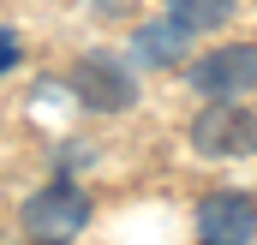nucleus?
<instances>
[{
  "mask_svg": "<svg viewBox=\"0 0 257 245\" xmlns=\"http://www.w3.org/2000/svg\"><path fill=\"white\" fill-rule=\"evenodd\" d=\"M18 227H24L30 245H72L84 227H90V191L72 185V180H48L42 191L24 197Z\"/></svg>",
  "mask_w": 257,
  "mask_h": 245,
  "instance_id": "obj_1",
  "label": "nucleus"
},
{
  "mask_svg": "<svg viewBox=\"0 0 257 245\" xmlns=\"http://www.w3.org/2000/svg\"><path fill=\"white\" fill-rule=\"evenodd\" d=\"M186 138H192L197 156H209V162L257 156V108L251 102H209V108H197Z\"/></svg>",
  "mask_w": 257,
  "mask_h": 245,
  "instance_id": "obj_2",
  "label": "nucleus"
},
{
  "mask_svg": "<svg viewBox=\"0 0 257 245\" xmlns=\"http://www.w3.org/2000/svg\"><path fill=\"white\" fill-rule=\"evenodd\" d=\"M192 90L209 102H251L257 96V42H221L209 54H197Z\"/></svg>",
  "mask_w": 257,
  "mask_h": 245,
  "instance_id": "obj_3",
  "label": "nucleus"
},
{
  "mask_svg": "<svg viewBox=\"0 0 257 245\" xmlns=\"http://www.w3.org/2000/svg\"><path fill=\"white\" fill-rule=\"evenodd\" d=\"M72 96L90 108V114H126L138 102V78H132V60H114V54H84L72 66Z\"/></svg>",
  "mask_w": 257,
  "mask_h": 245,
  "instance_id": "obj_4",
  "label": "nucleus"
},
{
  "mask_svg": "<svg viewBox=\"0 0 257 245\" xmlns=\"http://www.w3.org/2000/svg\"><path fill=\"white\" fill-rule=\"evenodd\" d=\"M197 245H251L257 239V197L251 191H209L197 197Z\"/></svg>",
  "mask_w": 257,
  "mask_h": 245,
  "instance_id": "obj_5",
  "label": "nucleus"
},
{
  "mask_svg": "<svg viewBox=\"0 0 257 245\" xmlns=\"http://www.w3.org/2000/svg\"><path fill=\"white\" fill-rule=\"evenodd\" d=\"M192 42H197V30H186L174 12H162V18H144V24L132 30L126 54H132L138 72H168V66L192 60Z\"/></svg>",
  "mask_w": 257,
  "mask_h": 245,
  "instance_id": "obj_6",
  "label": "nucleus"
},
{
  "mask_svg": "<svg viewBox=\"0 0 257 245\" xmlns=\"http://www.w3.org/2000/svg\"><path fill=\"white\" fill-rule=\"evenodd\" d=\"M162 12H174L186 30L197 36H215V30H227L233 24V12H239V0H168Z\"/></svg>",
  "mask_w": 257,
  "mask_h": 245,
  "instance_id": "obj_7",
  "label": "nucleus"
},
{
  "mask_svg": "<svg viewBox=\"0 0 257 245\" xmlns=\"http://www.w3.org/2000/svg\"><path fill=\"white\" fill-rule=\"evenodd\" d=\"M84 12H96V18H120V12H132V0H84Z\"/></svg>",
  "mask_w": 257,
  "mask_h": 245,
  "instance_id": "obj_8",
  "label": "nucleus"
},
{
  "mask_svg": "<svg viewBox=\"0 0 257 245\" xmlns=\"http://www.w3.org/2000/svg\"><path fill=\"white\" fill-rule=\"evenodd\" d=\"M18 54H24V48H18V36H12V30H0V72H12Z\"/></svg>",
  "mask_w": 257,
  "mask_h": 245,
  "instance_id": "obj_9",
  "label": "nucleus"
}]
</instances>
